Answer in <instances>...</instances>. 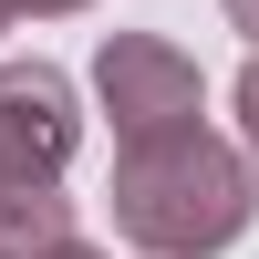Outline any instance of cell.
Wrapping results in <instances>:
<instances>
[{
	"label": "cell",
	"mask_w": 259,
	"mask_h": 259,
	"mask_svg": "<svg viewBox=\"0 0 259 259\" xmlns=\"http://www.w3.org/2000/svg\"><path fill=\"white\" fill-rule=\"evenodd\" d=\"M11 21H52V11H83V0H0Z\"/></svg>",
	"instance_id": "cell-5"
},
{
	"label": "cell",
	"mask_w": 259,
	"mask_h": 259,
	"mask_svg": "<svg viewBox=\"0 0 259 259\" xmlns=\"http://www.w3.org/2000/svg\"><path fill=\"white\" fill-rule=\"evenodd\" d=\"M228 21H239V31H249V41H259V0H228Z\"/></svg>",
	"instance_id": "cell-6"
},
{
	"label": "cell",
	"mask_w": 259,
	"mask_h": 259,
	"mask_svg": "<svg viewBox=\"0 0 259 259\" xmlns=\"http://www.w3.org/2000/svg\"><path fill=\"white\" fill-rule=\"evenodd\" d=\"M0 31H11V11H0Z\"/></svg>",
	"instance_id": "cell-8"
},
{
	"label": "cell",
	"mask_w": 259,
	"mask_h": 259,
	"mask_svg": "<svg viewBox=\"0 0 259 259\" xmlns=\"http://www.w3.org/2000/svg\"><path fill=\"white\" fill-rule=\"evenodd\" d=\"M94 104L114 114V145L135 135H177V124H207V73L156 31H114L94 52Z\"/></svg>",
	"instance_id": "cell-3"
},
{
	"label": "cell",
	"mask_w": 259,
	"mask_h": 259,
	"mask_svg": "<svg viewBox=\"0 0 259 259\" xmlns=\"http://www.w3.org/2000/svg\"><path fill=\"white\" fill-rule=\"evenodd\" d=\"M83 145V104L52 62H0V259H41L73 239L62 166Z\"/></svg>",
	"instance_id": "cell-2"
},
{
	"label": "cell",
	"mask_w": 259,
	"mask_h": 259,
	"mask_svg": "<svg viewBox=\"0 0 259 259\" xmlns=\"http://www.w3.org/2000/svg\"><path fill=\"white\" fill-rule=\"evenodd\" d=\"M239 135H249V166H259V52H249V73H239Z\"/></svg>",
	"instance_id": "cell-4"
},
{
	"label": "cell",
	"mask_w": 259,
	"mask_h": 259,
	"mask_svg": "<svg viewBox=\"0 0 259 259\" xmlns=\"http://www.w3.org/2000/svg\"><path fill=\"white\" fill-rule=\"evenodd\" d=\"M41 259H94V249H83V239H62V249H41Z\"/></svg>",
	"instance_id": "cell-7"
},
{
	"label": "cell",
	"mask_w": 259,
	"mask_h": 259,
	"mask_svg": "<svg viewBox=\"0 0 259 259\" xmlns=\"http://www.w3.org/2000/svg\"><path fill=\"white\" fill-rule=\"evenodd\" d=\"M249 218H259V166L207 124L135 135L114 156V228L145 259H218L228 239H249Z\"/></svg>",
	"instance_id": "cell-1"
}]
</instances>
